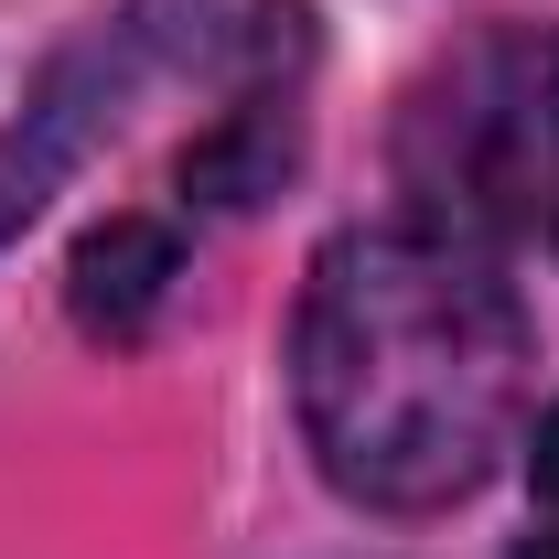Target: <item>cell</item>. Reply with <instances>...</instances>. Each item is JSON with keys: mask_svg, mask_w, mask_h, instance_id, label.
I'll use <instances>...</instances> for the list:
<instances>
[{"mask_svg": "<svg viewBox=\"0 0 559 559\" xmlns=\"http://www.w3.org/2000/svg\"><path fill=\"white\" fill-rule=\"evenodd\" d=\"M527 312L495 248L377 215L312 248L290 312V399L323 485L377 516H441L527 419Z\"/></svg>", "mask_w": 559, "mask_h": 559, "instance_id": "1", "label": "cell"}, {"mask_svg": "<svg viewBox=\"0 0 559 559\" xmlns=\"http://www.w3.org/2000/svg\"><path fill=\"white\" fill-rule=\"evenodd\" d=\"M215 44H226L215 0H108V11H86L66 44L44 55L33 97L0 119V248L130 130V108L162 75L205 66Z\"/></svg>", "mask_w": 559, "mask_h": 559, "instance_id": "2", "label": "cell"}, {"mask_svg": "<svg viewBox=\"0 0 559 559\" xmlns=\"http://www.w3.org/2000/svg\"><path fill=\"white\" fill-rule=\"evenodd\" d=\"M301 140H312V22L270 11L259 44H248L237 97H226V119L183 151V205L194 215H259L301 173Z\"/></svg>", "mask_w": 559, "mask_h": 559, "instance_id": "3", "label": "cell"}, {"mask_svg": "<svg viewBox=\"0 0 559 559\" xmlns=\"http://www.w3.org/2000/svg\"><path fill=\"white\" fill-rule=\"evenodd\" d=\"M173 280H183V226H162V215H108V226H86L66 259V312L86 345L130 355L151 323H162V301H173Z\"/></svg>", "mask_w": 559, "mask_h": 559, "instance_id": "4", "label": "cell"}, {"mask_svg": "<svg viewBox=\"0 0 559 559\" xmlns=\"http://www.w3.org/2000/svg\"><path fill=\"white\" fill-rule=\"evenodd\" d=\"M516 226L559 248V33H527V108H516Z\"/></svg>", "mask_w": 559, "mask_h": 559, "instance_id": "5", "label": "cell"}, {"mask_svg": "<svg viewBox=\"0 0 559 559\" xmlns=\"http://www.w3.org/2000/svg\"><path fill=\"white\" fill-rule=\"evenodd\" d=\"M527 474H538V506L559 516V409L538 419V441H527Z\"/></svg>", "mask_w": 559, "mask_h": 559, "instance_id": "6", "label": "cell"}, {"mask_svg": "<svg viewBox=\"0 0 559 559\" xmlns=\"http://www.w3.org/2000/svg\"><path fill=\"white\" fill-rule=\"evenodd\" d=\"M516 559H559V516H549V527H538V538H527Z\"/></svg>", "mask_w": 559, "mask_h": 559, "instance_id": "7", "label": "cell"}]
</instances>
